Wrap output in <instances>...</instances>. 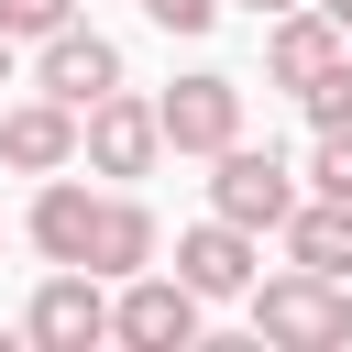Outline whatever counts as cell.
I'll list each match as a JSON object with an SVG mask.
<instances>
[{"mask_svg":"<svg viewBox=\"0 0 352 352\" xmlns=\"http://www.w3.org/2000/svg\"><path fill=\"white\" fill-rule=\"evenodd\" d=\"M143 11H154L165 33H209V22H220V0H143Z\"/></svg>","mask_w":352,"mask_h":352,"instance_id":"17","label":"cell"},{"mask_svg":"<svg viewBox=\"0 0 352 352\" xmlns=\"http://www.w3.org/2000/svg\"><path fill=\"white\" fill-rule=\"evenodd\" d=\"M198 308H209V297H198L187 275H154V264H143V275H121V297H110V341H132V352H187V341H198Z\"/></svg>","mask_w":352,"mask_h":352,"instance_id":"3","label":"cell"},{"mask_svg":"<svg viewBox=\"0 0 352 352\" xmlns=\"http://www.w3.org/2000/svg\"><path fill=\"white\" fill-rule=\"evenodd\" d=\"M242 11H253V22H275V11H297V0H242Z\"/></svg>","mask_w":352,"mask_h":352,"instance_id":"18","label":"cell"},{"mask_svg":"<svg viewBox=\"0 0 352 352\" xmlns=\"http://www.w3.org/2000/svg\"><path fill=\"white\" fill-rule=\"evenodd\" d=\"M22 341H44V352H88V341H110V297H99V275H88V264H55V275L33 286V308H22Z\"/></svg>","mask_w":352,"mask_h":352,"instance_id":"5","label":"cell"},{"mask_svg":"<svg viewBox=\"0 0 352 352\" xmlns=\"http://www.w3.org/2000/svg\"><path fill=\"white\" fill-rule=\"evenodd\" d=\"M0 165H11V176H66V165H77V110L44 99V88L11 99V110H0Z\"/></svg>","mask_w":352,"mask_h":352,"instance_id":"9","label":"cell"},{"mask_svg":"<svg viewBox=\"0 0 352 352\" xmlns=\"http://www.w3.org/2000/svg\"><path fill=\"white\" fill-rule=\"evenodd\" d=\"M352 55V33L319 11V0H297V11H275V33H264V77L275 88H319L330 66Z\"/></svg>","mask_w":352,"mask_h":352,"instance_id":"8","label":"cell"},{"mask_svg":"<svg viewBox=\"0 0 352 352\" xmlns=\"http://www.w3.org/2000/svg\"><path fill=\"white\" fill-rule=\"evenodd\" d=\"M319 11H330V22H341V33H352V0H319Z\"/></svg>","mask_w":352,"mask_h":352,"instance_id":"19","label":"cell"},{"mask_svg":"<svg viewBox=\"0 0 352 352\" xmlns=\"http://www.w3.org/2000/svg\"><path fill=\"white\" fill-rule=\"evenodd\" d=\"M154 110H165V143H176V154H220V143H242V77H220V66L176 77Z\"/></svg>","mask_w":352,"mask_h":352,"instance_id":"6","label":"cell"},{"mask_svg":"<svg viewBox=\"0 0 352 352\" xmlns=\"http://www.w3.org/2000/svg\"><path fill=\"white\" fill-rule=\"evenodd\" d=\"M143 264H154V209H143V198H99L88 275H143Z\"/></svg>","mask_w":352,"mask_h":352,"instance_id":"13","label":"cell"},{"mask_svg":"<svg viewBox=\"0 0 352 352\" xmlns=\"http://www.w3.org/2000/svg\"><path fill=\"white\" fill-rule=\"evenodd\" d=\"M253 330L286 341V352H341L352 341V286L319 275V264H286V275H253Z\"/></svg>","mask_w":352,"mask_h":352,"instance_id":"1","label":"cell"},{"mask_svg":"<svg viewBox=\"0 0 352 352\" xmlns=\"http://www.w3.org/2000/svg\"><path fill=\"white\" fill-rule=\"evenodd\" d=\"M22 231H33V253H44V264H88V242H99V198H88L77 176H44Z\"/></svg>","mask_w":352,"mask_h":352,"instance_id":"11","label":"cell"},{"mask_svg":"<svg viewBox=\"0 0 352 352\" xmlns=\"http://www.w3.org/2000/svg\"><path fill=\"white\" fill-rule=\"evenodd\" d=\"M33 88H44V99H66V110H99V99L121 88V44H110V33H88V22H66V33H44Z\"/></svg>","mask_w":352,"mask_h":352,"instance_id":"7","label":"cell"},{"mask_svg":"<svg viewBox=\"0 0 352 352\" xmlns=\"http://www.w3.org/2000/svg\"><path fill=\"white\" fill-rule=\"evenodd\" d=\"M253 264H264V253H253V231H242V220H220V209H209L198 231H176V275H187L198 297H253Z\"/></svg>","mask_w":352,"mask_h":352,"instance_id":"10","label":"cell"},{"mask_svg":"<svg viewBox=\"0 0 352 352\" xmlns=\"http://www.w3.org/2000/svg\"><path fill=\"white\" fill-rule=\"evenodd\" d=\"M66 22H77V0H0V33H11V44H22V33L44 44V33H66Z\"/></svg>","mask_w":352,"mask_h":352,"instance_id":"15","label":"cell"},{"mask_svg":"<svg viewBox=\"0 0 352 352\" xmlns=\"http://www.w3.org/2000/svg\"><path fill=\"white\" fill-rule=\"evenodd\" d=\"M286 264L352 275V198H297V209H286Z\"/></svg>","mask_w":352,"mask_h":352,"instance_id":"12","label":"cell"},{"mask_svg":"<svg viewBox=\"0 0 352 352\" xmlns=\"http://www.w3.org/2000/svg\"><path fill=\"white\" fill-rule=\"evenodd\" d=\"M209 165H220V176H209V209H220V220H242V231H286V209H297V165H286L275 143H220Z\"/></svg>","mask_w":352,"mask_h":352,"instance_id":"2","label":"cell"},{"mask_svg":"<svg viewBox=\"0 0 352 352\" xmlns=\"http://www.w3.org/2000/svg\"><path fill=\"white\" fill-rule=\"evenodd\" d=\"M154 154H165V110H154V99L110 88L99 110H77V165H88V176H143Z\"/></svg>","mask_w":352,"mask_h":352,"instance_id":"4","label":"cell"},{"mask_svg":"<svg viewBox=\"0 0 352 352\" xmlns=\"http://www.w3.org/2000/svg\"><path fill=\"white\" fill-rule=\"evenodd\" d=\"M0 88H11V33H0Z\"/></svg>","mask_w":352,"mask_h":352,"instance_id":"20","label":"cell"},{"mask_svg":"<svg viewBox=\"0 0 352 352\" xmlns=\"http://www.w3.org/2000/svg\"><path fill=\"white\" fill-rule=\"evenodd\" d=\"M308 187H319V198H352V121L308 143Z\"/></svg>","mask_w":352,"mask_h":352,"instance_id":"14","label":"cell"},{"mask_svg":"<svg viewBox=\"0 0 352 352\" xmlns=\"http://www.w3.org/2000/svg\"><path fill=\"white\" fill-rule=\"evenodd\" d=\"M297 99H308V121H319V132H341V121H352V55H341L319 88H297Z\"/></svg>","mask_w":352,"mask_h":352,"instance_id":"16","label":"cell"}]
</instances>
